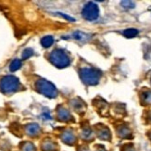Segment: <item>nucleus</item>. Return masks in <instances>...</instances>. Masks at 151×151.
<instances>
[{"label":"nucleus","instance_id":"1","mask_svg":"<svg viewBox=\"0 0 151 151\" xmlns=\"http://www.w3.org/2000/svg\"><path fill=\"white\" fill-rule=\"evenodd\" d=\"M50 60L55 66L58 68H64L69 65V58L62 50H55L50 55Z\"/></svg>","mask_w":151,"mask_h":151},{"label":"nucleus","instance_id":"2","mask_svg":"<svg viewBox=\"0 0 151 151\" xmlns=\"http://www.w3.org/2000/svg\"><path fill=\"white\" fill-rule=\"evenodd\" d=\"M19 80L13 76H6L0 82V88L4 93H12L19 87Z\"/></svg>","mask_w":151,"mask_h":151},{"label":"nucleus","instance_id":"3","mask_svg":"<svg viewBox=\"0 0 151 151\" xmlns=\"http://www.w3.org/2000/svg\"><path fill=\"white\" fill-rule=\"evenodd\" d=\"M36 87L40 93L48 97H54L57 96V90L55 86L45 80H39L36 83Z\"/></svg>","mask_w":151,"mask_h":151},{"label":"nucleus","instance_id":"4","mask_svg":"<svg viewBox=\"0 0 151 151\" xmlns=\"http://www.w3.org/2000/svg\"><path fill=\"white\" fill-rule=\"evenodd\" d=\"M97 8L95 4H89L87 6H85L83 9V17L89 19H93L97 17Z\"/></svg>","mask_w":151,"mask_h":151},{"label":"nucleus","instance_id":"5","mask_svg":"<svg viewBox=\"0 0 151 151\" xmlns=\"http://www.w3.org/2000/svg\"><path fill=\"white\" fill-rule=\"evenodd\" d=\"M54 40H53V37L52 36H45L42 41H41V44L44 47H49L52 45V44H53Z\"/></svg>","mask_w":151,"mask_h":151},{"label":"nucleus","instance_id":"6","mask_svg":"<svg viewBox=\"0 0 151 151\" xmlns=\"http://www.w3.org/2000/svg\"><path fill=\"white\" fill-rule=\"evenodd\" d=\"M21 66H22L21 60H14L10 64V70L11 71H15V70H19V68H21Z\"/></svg>","mask_w":151,"mask_h":151},{"label":"nucleus","instance_id":"7","mask_svg":"<svg viewBox=\"0 0 151 151\" xmlns=\"http://www.w3.org/2000/svg\"><path fill=\"white\" fill-rule=\"evenodd\" d=\"M137 34H138V31L135 30V29H128L124 32V35L128 38H131V37H134Z\"/></svg>","mask_w":151,"mask_h":151},{"label":"nucleus","instance_id":"8","mask_svg":"<svg viewBox=\"0 0 151 151\" xmlns=\"http://www.w3.org/2000/svg\"><path fill=\"white\" fill-rule=\"evenodd\" d=\"M32 54H34V51H32V49H25V51L23 52V54H22V58H28L31 56H32Z\"/></svg>","mask_w":151,"mask_h":151}]
</instances>
